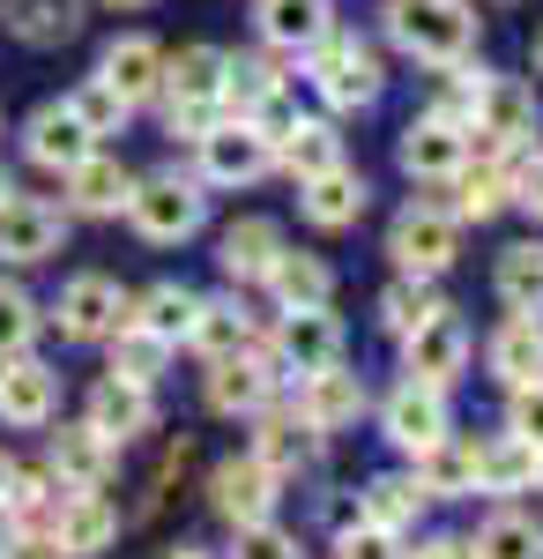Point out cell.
<instances>
[{"mask_svg": "<svg viewBox=\"0 0 543 559\" xmlns=\"http://www.w3.org/2000/svg\"><path fill=\"white\" fill-rule=\"evenodd\" d=\"M387 38L424 68H461L469 45H476V15H469V0H395Z\"/></svg>", "mask_w": 543, "mask_h": 559, "instance_id": "obj_1", "label": "cell"}, {"mask_svg": "<svg viewBox=\"0 0 543 559\" xmlns=\"http://www.w3.org/2000/svg\"><path fill=\"white\" fill-rule=\"evenodd\" d=\"M283 90V75H276V60H224V97L216 105H231L239 120H246L261 97H276Z\"/></svg>", "mask_w": 543, "mask_h": 559, "instance_id": "obj_41", "label": "cell"}, {"mask_svg": "<svg viewBox=\"0 0 543 559\" xmlns=\"http://www.w3.org/2000/svg\"><path fill=\"white\" fill-rule=\"evenodd\" d=\"M165 559H209V552H194V545H179V552H165Z\"/></svg>", "mask_w": 543, "mask_h": 559, "instance_id": "obj_52", "label": "cell"}, {"mask_svg": "<svg viewBox=\"0 0 543 559\" xmlns=\"http://www.w3.org/2000/svg\"><path fill=\"white\" fill-rule=\"evenodd\" d=\"M0 15L23 45H60L83 31V0H0Z\"/></svg>", "mask_w": 543, "mask_h": 559, "instance_id": "obj_27", "label": "cell"}, {"mask_svg": "<svg viewBox=\"0 0 543 559\" xmlns=\"http://www.w3.org/2000/svg\"><path fill=\"white\" fill-rule=\"evenodd\" d=\"M60 239H68V216L45 210V202H8V210H0V261H15V269L52 261Z\"/></svg>", "mask_w": 543, "mask_h": 559, "instance_id": "obj_12", "label": "cell"}, {"mask_svg": "<svg viewBox=\"0 0 543 559\" xmlns=\"http://www.w3.org/2000/svg\"><path fill=\"white\" fill-rule=\"evenodd\" d=\"M97 83L120 90L126 112H134V105H149V97L165 90V52H157L149 38H112V45H105V60H97Z\"/></svg>", "mask_w": 543, "mask_h": 559, "instance_id": "obj_14", "label": "cell"}, {"mask_svg": "<svg viewBox=\"0 0 543 559\" xmlns=\"http://www.w3.org/2000/svg\"><path fill=\"white\" fill-rule=\"evenodd\" d=\"M0 559H60V545H52V530H15V537H0Z\"/></svg>", "mask_w": 543, "mask_h": 559, "instance_id": "obj_48", "label": "cell"}, {"mask_svg": "<svg viewBox=\"0 0 543 559\" xmlns=\"http://www.w3.org/2000/svg\"><path fill=\"white\" fill-rule=\"evenodd\" d=\"M506 202H521L529 216H543V150H536V157H521V165L506 173Z\"/></svg>", "mask_w": 543, "mask_h": 559, "instance_id": "obj_47", "label": "cell"}, {"mask_svg": "<svg viewBox=\"0 0 543 559\" xmlns=\"http://www.w3.org/2000/svg\"><path fill=\"white\" fill-rule=\"evenodd\" d=\"M165 90H171V105H216L224 97V52L186 45L179 60H165Z\"/></svg>", "mask_w": 543, "mask_h": 559, "instance_id": "obj_29", "label": "cell"}, {"mask_svg": "<svg viewBox=\"0 0 543 559\" xmlns=\"http://www.w3.org/2000/svg\"><path fill=\"white\" fill-rule=\"evenodd\" d=\"M268 388H276V366L268 358H246V350L209 358V411H224V418H253L268 403Z\"/></svg>", "mask_w": 543, "mask_h": 559, "instance_id": "obj_13", "label": "cell"}, {"mask_svg": "<svg viewBox=\"0 0 543 559\" xmlns=\"http://www.w3.org/2000/svg\"><path fill=\"white\" fill-rule=\"evenodd\" d=\"M313 455H321V432L305 426L298 411H276V418H261V432H253V463H268L276 477L305 471Z\"/></svg>", "mask_w": 543, "mask_h": 559, "instance_id": "obj_23", "label": "cell"}, {"mask_svg": "<svg viewBox=\"0 0 543 559\" xmlns=\"http://www.w3.org/2000/svg\"><path fill=\"white\" fill-rule=\"evenodd\" d=\"M23 150H31V165H45V173H68V165H83L89 150H97V134H89L83 112L60 97V105H38V112H31Z\"/></svg>", "mask_w": 543, "mask_h": 559, "instance_id": "obj_9", "label": "cell"}, {"mask_svg": "<svg viewBox=\"0 0 543 559\" xmlns=\"http://www.w3.org/2000/svg\"><path fill=\"white\" fill-rule=\"evenodd\" d=\"M165 336H149V329H134V321H120V329H112V373H120V381H157V373H165Z\"/></svg>", "mask_w": 543, "mask_h": 559, "instance_id": "obj_39", "label": "cell"}, {"mask_svg": "<svg viewBox=\"0 0 543 559\" xmlns=\"http://www.w3.org/2000/svg\"><path fill=\"white\" fill-rule=\"evenodd\" d=\"M335 559H402V530H379V522H350L342 530V545H335Z\"/></svg>", "mask_w": 543, "mask_h": 559, "instance_id": "obj_44", "label": "cell"}, {"mask_svg": "<svg viewBox=\"0 0 543 559\" xmlns=\"http://www.w3.org/2000/svg\"><path fill=\"white\" fill-rule=\"evenodd\" d=\"M342 358V329H335L328 306H291L283 313V329H276V350H268V366L276 373H321V366H335Z\"/></svg>", "mask_w": 543, "mask_h": 559, "instance_id": "obj_6", "label": "cell"}, {"mask_svg": "<svg viewBox=\"0 0 543 559\" xmlns=\"http://www.w3.org/2000/svg\"><path fill=\"white\" fill-rule=\"evenodd\" d=\"M126 216H134V231H142L149 247H179V239L202 231V187L179 179V173L134 179V187H126Z\"/></svg>", "mask_w": 543, "mask_h": 559, "instance_id": "obj_2", "label": "cell"}, {"mask_svg": "<svg viewBox=\"0 0 543 559\" xmlns=\"http://www.w3.org/2000/svg\"><path fill=\"white\" fill-rule=\"evenodd\" d=\"M83 426H97L112 448L120 440H134V432H149L157 426V403H149V388L142 381H120V373H105V381L89 388V418Z\"/></svg>", "mask_w": 543, "mask_h": 559, "instance_id": "obj_16", "label": "cell"}, {"mask_svg": "<svg viewBox=\"0 0 543 559\" xmlns=\"http://www.w3.org/2000/svg\"><path fill=\"white\" fill-rule=\"evenodd\" d=\"M276 157H283L298 179H313V173H328V165H342V134H335L328 120H291V134L276 142Z\"/></svg>", "mask_w": 543, "mask_h": 559, "instance_id": "obj_34", "label": "cell"}, {"mask_svg": "<svg viewBox=\"0 0 543 559\" xmlns=\"http://www.w3.org/2000/svg\"><path fill=\"white\" fill-rule=\"evenodd\" d=\"M276 254H283V231H276L268 216L231 224V231H224V247H216V261H224V276H231V284H261Z\"/></svg>", "mask_w": 543, "mask_h": 559, "instance_id": "obj_22", "label": "cell"}, {"mask_svg": "<svg viewBox=\"0 0 543 559\" xmlns=\"http://www.w3.org/2000/svg\"><path fill=\"white\" fill-rule=\"evenodd\" d=\"M261 31H268V45H283V52H305V45L328 31V0H268Z\"/></svg>", "mask_w": 543, "mask_h": 559, "instance_id": "obj_36", "label": "cell"}, {"mask_svg": "<svg viewBox=\"0 0 543 559\" xmlns=\"http://www.w3.org/2000/svg\"><path fill=\"white\" fill-rule=\"evenodd\" d=\"M68 105L83 112V128H89V134H112V128H120V120H126V97H120V90H105V83H97V75H89V83L75 90Z\"/></svg>", "mask_w": 543, "mask_h": 559, "instance_id": "obj_43", "label": "cell"}, {"mask_svg": "<svg viewBox=\"0 0 543 559\" xmlns=\"http://www.w3.org/2000/svg\"><path fill=\"white\" fill-rule=\"evenodd\" d=\"M8 202H15V179H8V173H0V210H8Z\"/></svg>", "mask_w": 543, "mask_h": 559, "instance_id": "obj_51", "label": "cell"}, {"mask_svg": "<svg viewBox=\"0 0 543 559\" xmlns=\"http://www.w3.org/2000/svg\"><path fill=\"white\" fill-rule=\"evenodd\" d=\"M469 157V134H461V120H418V128L402 134V173L410 179H447Z\"/></svg>", "mask_w": 543, "mask_h": 559, "instance_id": "obj_20", "label": "cell"}, {"mask_svg": "<svg viewBox=\"0 0 543 559\" xmlns=\"http://www.w3.org/2000/svg\"><path fill=\"white\" fill-rule=\"evenodd\" d=\"M112 537H120V515H112L97 492H68V500H60V515H52V545H60V559H97Z\"/></svg>", "mask_w": 543, "mask_h": 559, "instance_id": "obj_18", "label": "cell"}, {"mask_svg": "<svg viewBox=\"0 0 543 559\" xmlns=\"http://www.w3.org/2000/svg\"><path fill=\"white\" fill-rule=\"evenodd\" d=\"M447 179H455V210H447L455 224H484V216L506 210V173L492 165V157H484V165H469V157H461Z\"/></svg>", "mask_w": 543, "mask_h": 559, "instance_id": "obj_32", "label": "cell"}, {"mask_svg": "<svg viewBox=\"0 0 543 559\" xmlns=\"http://www.w3.org/2000/svg\"><path fill=\"white\" fill-rule=\"evenodd\" d=\"M194 306H202V292H186V284H157V292H142V299L126 306V321L149 329V336H165V344H186Z\"/></svg>", "mask_w": 543, "mask_h": 559, "instance_id": "obj_31", "label": "cell"}, {"mask_svg": "<svg viewBox=\"0 0 543 559\" xmlns=\"http://www.w3.org/2000/svg\"><path fill=\"white\" fill-rule=\"evenodd\" d=\"M231 559H305V552H298V537H283L276 522L261 515V522H239V552Z\"/></svg>", "mask_w": 543, "mask_h": 559, "instance_id": "obj_45", "label": "cell"}, {"mask_svg": "<svg viewBox=\"0 0 543 559\" xmlns=\"http://www.w3.org/2000/svg\"><path fill=\"white\" fill-rule=\"evenodd\" d=\"M60 179H68V202H75L83 216H120L126 210V187H134L120 157H97V150H89L83 165H68Z\"/></svg>", "mask_w": 543, "mask_h": 559, "instance_id": "obj_21", "label": "cell"}, {"mask_svg": "<svg viewBox=\"0 0 543 559\" xmlns=\"http://www.w3.org/2000/svg\"><path fill=\"white\" fill-rule=\"evenodd\" d=\"M506 432H514V440H529V448L543 455V381L514 388V411H506Z\"/></svg>", "mask_w": 543, "mask_h": 559, "instance_id": "obj_46", "label": "cell"}, {"mask_svg": "<svg viewBox=\"0 0 543 559\" xmlns=\"http://www.w3.org/2000/svg\"><path fill=\"white\" fill-rule=\"evenodd\" d=\"M261 284L283 299V313H291V306H328V292H335V276H328V261H321V254H276Z\"/></svg>", "mask_w": 543, "mask_h": 559, "instance_id": "obj_30", "label": "cell"}, {"mask_svg": "<svg viewBox=\"0 0 543 559\" xmlns=\"http://www.w3.org/2000/svg\"><path fill=\"white\" fill-rule=\"evenodd\" d=\"M492 381H506V388L543 381V321L536 313H514L499 336H492Z\"/></svg>", "mask_w": 543, "mask_h": 559, "instance_id": "obj_24", "label": "cell"}, {"mask_svg": "<svg viewBox=\"0 0 543 559\" xmlns=\"http://www.w3.org/2000/svg\"><path fill=\"white\" fill-rule=\"evenodd\" d=\"M126 292L112 276H75L68 292H60V336H75V344H105L112 329L126 321Z\"/></svg>", "mask_w": 543, "mask_h": 559, "instance_id": "obj_8", "label": "cell"}, {"mask_svg": "<svg viewBox=\"0 0 543 559\" xmlns=\"http://www.w3.org/2000/svg\"><path fill=\"white\" fill-rule=\"evenodd\" d=\"M358 411H365V381H358V373H342V358L298 381V418H305L313 432H335V426H350Z\"/></svg>", "mask_w": 543, "mask_h": 559, "instance_id": "obj_15", "label": "cell"}, {"mask_svg": "<svg viewBox=\"0 0 543 559\" xmlns=\"http://www.w3.org/2000/svg\"><path fill=\"white\" fill-rule=\"evenodd\" d=\"M469 559H543V522L536 515H492L476 530Z\"/></svg>", "mask_w": 543, "mask_h": 559, "instance_id": "obj_35", "label": "cell"}, {"mask_svg": "<svg viewBox=\"0 0 543 559\" xmlns=\"http://www.w3.org/2000/svg\"><path fill=\"white\" fill-rule=\"evenodd\" d=\"M418 508H424V485H418V477H373V485H365V500H358V515L379 522V530H410Z\"/></svg>", "mask_w": 543, "mask_h": 559, "instance_id": "obj_37", "label": "cell"}, {"mask_svg": "<svg viewBox=\"0 0 543 559\" xmlns=\"http://www.w3.org/2000/svg\"><path fill=\"white\" fill-rule=\"evenodd\" d=\"M499 292L514 313H543V247H506L499 254Z\"/></svg>", "mask_w": 543, "mask_h": 559, "instance_id": "obj_38", "label": "cell"}, {"mask_svg": "<svg viewBox=\"0 0 543 559\" xmlns=\"http://www.w3.org/2000/svg\"><path fill=\"white\" fill-rule=\"evenodd\" d=\"M536 477H543V463H536Z\"/></svg>", "mask_w": 543, "mask_h": 559, "instance_id": "obj_55", "label": "cell"}, {"mask_svg": "<svg viewBox=\"0 0 543 559\" xmlns=\"http://www.w3.org/2000/svg\"><path fill=\"white\" fill-rule=\"evenodd\" d=\"M305 216L321 224V231H342V224H358L365 216V179L350 173V165H328V173L305 179Z\"/></svg>", "mask_w": 543, "mask_h": 559, "instance_id": "obj_26", "label": "cell"}, {"mask_svg": "<svg viewBox=\"0 0 543 559\" xmlns=\"http://www.w3.org/2000/svg\"><path fill=\"white\" fill-rule=\"evenodd\" d=\"M209 492H216V515L224 522H261L276 508V471L253 463V455H239V463H216Z\"/></svg>", "mask_w": 543, "mask_h": 559, "instance_id": "obj_19", "label": "cell"}, {"mask_svg": "<svg viewBox=\"0 0 543 559\" xmlns=\"http://www.w3.org/2000/svg\"><path fill=\"white\" fill-rule=\"evenodd\" d=\"M60 403V373L38 366V358H0V426H45Z\"/></svg>", "mask_w": 543, "mask_h": 559, "instance_id": "obj_11", "label": "cell"}, {"mask_svg": "<svg viewBox=\"0 0 543 559\" xmlns=\"http://www.w3.org/2000/svg\"><path fill=\"white\" fill-rule=\"evenodd\" d=\"M305 52H313V83H321V97H328V105L358 112V105H373V97H379V68H373V52H365L358 38L321 31Z\"/></svg>", "mask_w": 543, "mask_h": 559, "instance_id": "obj_4", "label": "cell"}, {"mask_svg": "<svg viewBox=\"0 0 543 559\" xmlns=\"http://www.w3.org/2000/svg\"><path fill=\"white\" fill-rule=\"evenodd\" d=\"M112 463H120V448H112V440H105L97 426L52 432V477H60L68 492H97V485L112 477Z\"/></svg>", "mask_w": 543, "mask_h": 559, "instance_id": "obj_17", "label": "cell"}, {"mask_svg": "<svg viewBox=\"0 0 543 559\" xmlns=\"http://www.w3.org/2000/svg\"><path fill=\"white\" fill-rule=\"evenodd\" d=\"M461 366H469V329H461V313H424L418 329L402 336V373L418 388H455Z\"/></svg>", "mask_w": 543, "mask_h": 559, "instance_id": "obj_3", "label": "cell"}, {"mask_svg": "<svg viewBox=\"0 0 543 559\" xmlns=\"http://www.w3.org/2000/svg\"><path fill=\"white\" fill-rule=\"evenodd\" d=\"M418 485H424V500H461V492H476V448L455 440V432H439L418 455Z\"/></svg>", "mask_w": 543, "mask_h": 559, "instance_id": "obj_25", "label": "cell"}, {"mask_svg": "<svg viewBox=\"0 0 543 559\" xmlns=\"http://www.w3.org/2000/svg\"><path fill=\"white\" fill-rule=\"evenodd\" d=\"M455 247H461V224L447 210H410L395 216V231H387V254L402 261L410 276H439V269H455Z\"/></svg>", "mask_w": 543, "mask_h": 559, "instance_id": "obj_7", "label": "cell"}, {"mask_svg": "<svg viewBox=\"0 0 543 559\" xmlns=\"http://www.w3.org/2000/svg\"><path fill=\"white\" fill-rule=\"evenodd\" d=\"M402 559H469V545L461 537H432V545H418V552H402Z\"/></svg>", "mask_w": 543, "mask_h": 559, "instance_id": "obj_49", "label": "cell"}, {"mask_svg": "<svg viewBox=\"0 0 543 559\" xmlns=\"http://www.w3.org/2000/svg\"><path fill=\"white\" fill-rule=\"evenodd\" d=\"M112 8H149V0H112Z\"/></svg>", "mask_w": 543, "mask_h": 559, "instance_id": "obj_53", "label": "cell"}, {"mask_svg": "<svg viewBox=\"0 0 543 559\" xmlns=\"http://www.w3.org/2000/svg\"><path fill=\"white\" fill-rule=\"evenodd\" d=\"M8 485H15V463H8V455H0V500H8Z\"/></svg>", "mask_w": 543, "mask_h": 559, "instance_id": "obj_50", "label": "cell"}, {"mask_svg": "<svg viewBox=\"0 0 543 559\" xmlns=\"http://www.w3.org/2000/svg\"><path fill=\"white\" fill-rule=\"evenodd\" d=\"M194 142H202V173H209L216 187H253V179L276 165L268 134L253 128V120H216V128H202Z\"/></svg>", "mask_w": 543, "mask_h": 559, "instance_id": "obj_5", "label": "cell"}, {"mask_svg": "<svg viewBox=\"0 0 543 559\" xmlns=\"http://www.w3.org/2000/svg\"><path fill=\"white\" fill-rule=\"evenodd\" d=\"M536 68H543V38H536Z\"/></svg>", "mask_w": 543, "mask_h": 559, "instance_id": "obj_54", "label": "cell"}, {"mask_svg": "<svg viewBox=\"0 0 543 559\" xmlns=\"http://www.w3.org/2000/svg\"><path fill=\"white\" fill-rule=\"evenodd\" d=\"M379 426H387V440H395L402 455H424V448H432V440L447 432V388H418V381H402L395 395H387Z\"/></svg>", "mask_w": 543, "mask_h": 559, "instance_id": "obj_10", "label": "cell"}, {"mask_svg": "<svg viewBox=\"0 0 543 559\" xmlns=\"http://www.w3.org/2000/svg\"><path fill=\"white\" fill-rule=\"evenodd\" d=\"M424 313H439V292H432V276H410V269H402V284L379 292V321H387L395 336H410Z\"/></svg>", "mask_w": 543, "mask_h": 559, "instance_id": "obj_40", "label": "cell"}, {"mask_svg": "<svg viewBox=\"0 0 543 559\" xmlns=\"http://www.w3.org/2000/svg\"><path fill=\"white\" fill-rule=\"evenodd\" d=\"M31 336H38V306H31L23 284H8V276H0V358L31 350Z\"/></svg>", "mask_w": 543, "mask_h": 559, "instance_id": "obj_42", "label": "cell"}, {"mask_svg": "<svg viewBox=\"0 0 543 559\" xmlns=\"http://www.w3.org/2000/svg\"><path fill=\"white\" fill-rule=\"evenodd\" d=\"M536 448L529 440H514V432H499L492 448H476V492H529L536 485Z\"/></svg>", "mask_w": 543, "mask_h": 559, "instance_id": "obj_28", "label": "cell"}, {"mask_svg": "<svg viewBox=\"0 0 543 559\" xmlns=\"http://www.w3.org/2000/svg\"><path fill=\"white\" fill-rule=\"evenodd\" d=\"M186 344L202 350V358L246 350V344H253V321H246L231 299H202V306H194V321H186Z\"/></svg>", "mask_w": 543, "mask_h": 559, "instance_id": "obj_33", "label": "cell"}]
</instances>
